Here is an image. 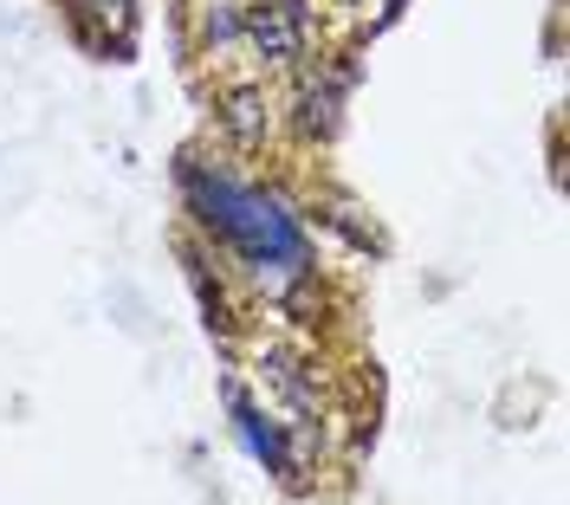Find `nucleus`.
<instances>
[{"mask_svg":"<svg viewBox=\"0 0 570 505\" xmlns=\"http://www.w3.org/2000/svg\"><path fill=\"white\" fill-rule=\"evenodd\" d=\"M176 181H181V208L195 220V234L208 247L234 253L266 305L298 311V298L318 279V253H312V234H305L298 208L279 188L240 181L227 169H214V162H202V156H181Z\"/></svg>","mask_w":570,"mask_h":505,"instance_id":"1","label":"nucleus"},{"mask_svg":"<svg viewBox=\"0 0 570 505\" xmlns=\"http://www.w3.org/2000/svg\"><path fill=\"white\" fill-rule=\"evenodd\" d=\"M312 33H318L312 0H240V46H247L266 72L305 66Z\"/></svg>","mask_w":570,"mask_h":505,"instance_id":"2","label":"nucleus"},{"mask_svg":"<svg viewBox=\"0 0 570 505\" xmlns=\"http://www.w3.org/2000/svg\"><path fill=\"white\" fill-rule=\"evenodd\" d=\"M220 396H227V422H234V434H240V447H247L253 461L273 473L279 486H305V454L292 440V422H279L266 402H253L240 383H227Z\"/></svg>","mask_w":570,"mask_h":505,"instance_id":"3","label":"nucleus"},{"mask_svg":"<svg viewBox=\"0 0 570 505\" xmlns=\"http://www.w3.org/2000/svg\"><path fill=\"white\" fill-rule=\"evenodd\" d=\"M356 91V66L351 59H324L312 72H298V91H292V130L305 143H331L344 130V110H351Z\"/></svg>","mask_w":570,"mask_h":505,"instance_id":"4","label":"nucleus"},{"mask_svg":"<svg viewBox=\"0 0 570 505\" xmlns=\"http://www.w3.org/2000/svg\"><path fill=\"white\" fill-rule=\"evenodd\" d=\"M253 369H259V389H273V396L292 408V428H305V434L324 428L318 369L298 357V350H285V344H259V350H253Z\"/></svg>","mask_w":570,"mask_h":505,"instance_id":"5","label":"nucleus"},{"mask_svg":"<svg viewBox=\"0 0 570 505\" xmlns=\"http://www.w3.org/2000/svg\"><path fill=\"white\" fill-rule=\"evenodd\" d=\"M214 123H220V137L234 149H266L273 137V98H266V85L259 78H234V85H220L214 91Z\"/></svg>","mask_w":570,"mask_h":505,"instance_id":"6","label":"nucleus"},{"mask_svg":"<svg viewBox=\"0 0 570 505\" xmlns=\"http://www.w3.org/2000/svg\"><path fill=\"white\" fill-rule=\"evenodd\" d=\"M71 27L91 52H130V27H137V7L130 0H66Z\"/></svg>","mask_w":570,"mask_h":505,"instance_id":"7","label":"nucleus"},{"mask_svg":"<svg viewBox=\"0 0 570 505\" xmlns=\"http://www.w3.org/2000/svg\"><path fill=\"white\" fill-rule=\"evenodd\" d=\"M195 39H202V52H227V46H240V0H202V13H195Z\"/></svg>","mask_w":570,"mask_h":505,"instance_id":"8","label":"nucleus"}]
</instances>
